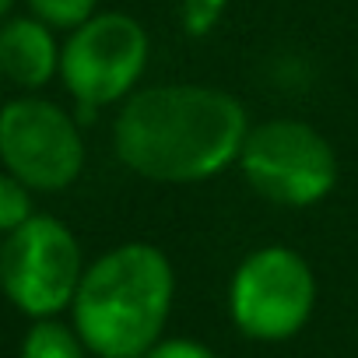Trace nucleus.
Instances as JSON below:
<instances>
[{
  "mask_svg": "<svg viewBox=\"0 0 358 358\" xmlns=\"http://www.w3.org/2000/svg\"><path fill=\"white\" fill-rule=\"evenodd\" d=\"M92 351L85 348L81 334L74 330V323L64 320H32V327L22 337V351L18 358H88Z\"/></svg>",
  "mask_w": 358,
  "mask_h": 358,
  "instance_id": "1a4fd4ad",
  "label": "nucleus"
},
{
  "mask_svg": "<svg viewBox=\"0 0 358 358\" xmlns=\"http://www.w3.org/2000/svg\"><path fill=\"white\" fill-rule=\"evenodd\" d=\"M144 358H218L208 344L190 337H162Z\"/></svg>",
  "mask_w": 358,
  "mask_h": 358,
  "instance_id": "f8f14e48",
  "label": "nucleus"
},
{
  "mask_svg": "<svg viewBox=\"0 0 358 358\" xmlns=\"http://www.w3.org/2000/svg\"><path fill=\"white\" fill-rule=\"evenodd\" d=\"M0 165L32 194H60L85 169V137L78 120L39 95L0 106Z\"/></svg>",
  "mask_w": 358,
  "mask_h": 358,
  "instance_id": "0eeeda50",
  "label": "nucleus"
},
{
  "mask_svg": "<svg viewBox=\"0 0 358 358\" xmlns=\"http://www.w3.org/2000/svg\"><path fill=\"white\" fill-rule=\"evenodd\" d=\"M148 32L123 11H102L74 29L60 50V81L67 95L95 113L113 102H127L148 67Z\"/></svg>",
  "mask_w": 358,
  "mask_h": 358,
  "instance_id": "423d86ee",
  "label": "nucleus"
},
{
  "mask_svg": "<svg viewBox=\"0 0 358 358\" xmlns=\"http://www.w3.org/2000/svg\"><path fill=\"white\" fill-rule=\"evenodd\" d=\"M85 267L78 236L53 215H32L0 243V292L32 320H53L71 309Z\"/></svg>",
  "mask_w": 358,
  "mask_h": 358,
  "instance_id": "39448f33",
  "label": "nucleus"
},
{
  "mask_svg": "<svg viewBox=\"0 0 358 358\" xmlns=\"http://www.w3.org/2000/svg\"><path fill=\"white\" fill-rule=\"evenodd\" d=\"M60 50L53 29L32 15L0 25V74L25 92H39L60 74Z\"/></svg>",
  "mask_w": 358,
  "mask_h": 358,
  "instance_id": "6e6552de",
  "label": "nucleus"
},
{
  "mask_svg": "<svg viewBox=\"0 0 358 358\" xmlns=\"http://www.w3.org/2000/svg\"><path fill=\"white\" fill-rule=\"evenodd\" d=\"M25 4H29V15L50 25L53 32H74L88 18L99 15L95 11L99 0H25Z\"/></svg>",
  "mask_w": 358,
  "mask_h": 358,
  "instance_id": "9d476101",
  "label": "nucleus"
},
{
  "mask_svg": "<svg viewBox=\"0 0 358 358\" xmlns=\"http://www.w3.org/2000/svg\"><path fill=\"white\" fill-rule=\"evenodd\" d=\"M11 8H15V0H0V22L11 15Z\"/></svg>",
  "mask_w": 358,
  "mask_h": 358,
  "instance_id": "ddd939ff",
  "label": "nucleus"
},
{
  "mask_svg": "<svg viewBox=\"0 0 358 358\" xmlns=\"http://www.w3.org/2000/svg\"><path fill=\"white\" fill-rule=\"evenodd\" d=\"M316 309V274L292 246H260L232 274L229 316L250 341L281 344L306 330Z\"/></svg>",
  "mask_w": 358,
  "mask_h": 358,
  "instance_id": "20e7f679",
  "label": "nucleus"
},
{
  "mask_svg": "<svg viewBox=\"0 0 358 358\" xmlns=\"http://www.w3.org/2000/svg\"><path fill=\"white\" fill-rule=\"evenodd\" d=\"M0 81H4V74H0Z\"/></svg>",
  "mask_w": 358,
  "mask_h": 358,
  "instance_id": "4468645a",
  "label": "nucleus"
},
{
  "mask_svg": "<svg viewBox=\"0 0 358 358\" xmlns=\"http://www.w3.org/2000/svg\"><path fill=\"white\" fill-rule=\"evenodd\" d=\"M250 120L232 92L211 85L137 88L116 113V158L151 183H204L239 162Z\"/></svg>",
  "mask_w": 358,
  "mask_h": 358,
  "instance_id": "f257e3e1",
  "label": "nucleus"
},
{
  "mask_svg": "<svg viewBox=\"0 0 358 358\" xmlns=\"http://www.w3.org/2000/svg\"><path fill=\"white\" fill-rule=\"evenodd\" d=\"M236 165L246 183L278 208H313L337 187L334 144L302 120L250 127Z\"/></svg>",
  "mask_w": 358,
  "mask_h": 358,
  "instance_id": "7ed1b4c3",
  "label": "nucleus"
},
{
  "mask_svg": "<svg viewBox=\"0 0 358 358\" xmlns=\"http://www.w3.org/2000/svg\"><path fill=\"white\" fill-rule=\"evenodd\" d=\"M176 274L151 243H123L85 267L71 323L95 358H144L172 313Z\"/></svg>",
  "mask_w": 358,
  "mask_h": 358,
  "instance_id": "f03ea898",
  "label": "nucleus"
},
{
  "mask_svg": "<svg viewBox=\"0 0 358 358\" xmlns=\"http://www.w3.org/2000/svg\"><path fill=\"white\" fill-rule=\"evenodd\" d=\"M32 215H36L32 190L22 179H15L11 172H0V236L18 232Z\"/></svg>",
  "mask_w": 358,
  "mask_h": 358,
  "instance_id": "9b49d317",
  "label": "nucleus"
}]
</instances>
